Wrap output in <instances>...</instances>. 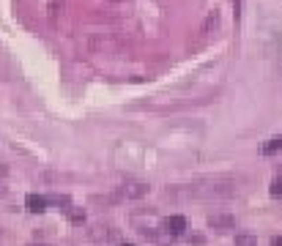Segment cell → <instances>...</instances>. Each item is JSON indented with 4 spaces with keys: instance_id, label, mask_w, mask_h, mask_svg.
Wrapping results in <instances>:
<instances>
[{
    "instance_id": "obj_1",
    "label": "cell",
    "mask_w": 282,
    "mask_h": 246,
    "mask_svg": "<svg viewBox=\"0 0 282 246\" xmlns=\"http://www.w3.org/2000/svg\"><path fill=\"white\" fill-rule=\"evenodd\" d=\"M189 194H194V197H230V194H235V186L222 181H211L208 186H192Z\"/></svg>"
},
{
    "instance_id": "obj_2",
    "label": "cell",
    "mask_w": 282,
    "mask_h": 246,
    "mask_svg": "<svg viewBox=\"0 0 282 246\" xmlns=\"http://www.w3.org/2000/svg\"><path fill=\"white\" fill-rule=\"evenodd\" d=\"M142 194H148V183H142V181H129L121 186V197H126V200H137Z\"/></svg>"
},
{
    "instance_id": "obj_3",
    "label": "cell",
    "mask_w": 282,
    "mask_h": 246,
    "mask_svg": "<svg viewBox=\"0 0 282 246\" xmlns=\"http://www.w3.org/2000/svg\"><path fill=\"white\" fill-rule=\"evenodd\" d=\"M208 224H211L214 230H233L235 216L233 213H211V216H208Z\"/></svg>"
},
{
    "instance_id": "obj_4",
    "label": "cell",
    "mask_w": 282,
    "mask_h": 246,
    "mask_svg": "<svg viewBox=\"0 0 282 246\" xmlns=\"http://www.w3.org/2000/svg\"><path fill=\"white\" fill-rule=\"evenodd\" d=\"M25 208H28L30 213L47 211V197H42V194H28V197H25Z\"/></svg>"
},
{
    "instance_id": "obj_5",
    "label": "cell",
    "mask_w": 282,
    "mask_h": 246,
    "mask_svg": "<svg viewBox=\"0 0 282 246\" xmlns=\"http://www.w3.org/2000/svg\"><path fill=\"white\" fill-rule=\"evenodd\" d=\"M165 230L170 235H181L184 230H187V219L184 216H167L165 219Z\"/></svg>"
},
{
    "instance_id": "obj_6",
    "label": "cell",
    "mask_w": 282,
    "mask_h": 246,
    "mask_svg": "<svg viewBox=\"0 0 282 246\" xmlns=\"http://www.w3.org/2000/svg\"><path fill=\"white\" fill-rule=\"evenodd\" d=\"M277 151H282V137H274V140H269L263 145V153L266 156H271V153H277Z\"/></svg>"
},
{
    "instance_id": "obj_7",
    "label": "cell",
    "mask_w": 282,
    "mask_h": 246,
    "mask_svg": "<svg viewBox=\"0 0 282 246\" xmlns=\"http://www.w3.org/2000/svg\"><path fill=\"white\" fill-rule=\"evenodd\" d=\"M235 246H258V238H255V235L241 233V235H235Z\"/></svg>"
},
{
    "instance_id": "obj_8",
    "label": "cell",
    "mask_w": 282,
    "mask_h": 246,
    "mask_svg": "<svg viewBox=\"0 0 282 246\" xmlns=\"http://www.w3.org/2000/svg\"><path fill=\"white\" fill-rule=\"evenodd\" d=\"M69 219H71V224H83L85 222V211L74 208V211H69Z\"/></svg>"
},
{
    "instance_id": "obj_9",
    "label": "cell",
    "mask_w": 282,
    "mask_h": 246,
    "mask_svg": "<svg viewBox=\"0 0 282 246\" xmlns=\"http://www.w3.org/2000/svg\"><path fill=\"white\" fill-rule=\"evenodd\" d=\"M217 25H219V14H211V17L206 19V25H203V33H208V30L217 28Z\"/></svg>"
},
{
    "instance_id": "obj_10",
    "label": "cell",
    "mask_w": 282,
    "mask_h": 246,
    "mask_svg": "<svg viewBox=\"0 0 282 246\" xmlns=\"http://www.w3.org/2000/svg\"><path fill=\"white\" fill-rule=\"evenodd\" d=\"M271 194H274V197H282V178H274V181H271Z\"/></svg>"
},
{
    "instance_id": "obj_11",
    "label": "cell",
    "mask_w": 282,
    "mask_h": 246,
    "mask_svg": "<svg viewBox=\"0 0 282 246\" xmlns=\"http://www.w3.org/2000/svg\"><path fill=\"white\" fill-rule=\"evenodd\" d=\"M241 3H244V0H233V6H235V19L241 17Z\"/></svg>"
},
{
    "instance_id": "obj_12",
    "label": "cell",
    "mask_w": 282,
    "mask_h": 246,
    "mask_svg": "<svg viewBox=\"0 0 282 246\" xmlns=\"http://www.w3.org/2000/svg\"><path fill=\"white\" fill-rule=\"evenodd\" d=\"M271 246H282V235H277V238H271Z\"/></svg>"
},
{
    "instance_id": "obj_13",
    "label": "cell",
    "mask_w": 282,
    "mask_h": 246,
    "mask_svg": "<svg viewBox=\"0 0 282 246\" xmlns=\"http://www.w3.org/2000/svg\"><path fill=\"white\" fill-rule=\"evenodd\" d=\"M124 246H132V244H124Z\"/></svg>"
}]
</instances>
